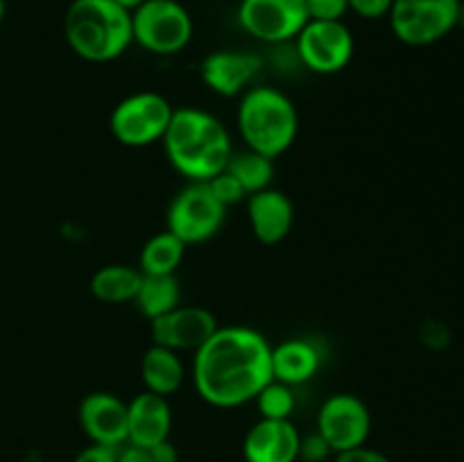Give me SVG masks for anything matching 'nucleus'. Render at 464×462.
I'll list each match as a JSON object with an SVG mask.
<instances>
[{"mask_svg":"<svg viewBox=\"0 0 464 462\" xmlns=\"http://www.w3.org/2000/svg\"><path fill=\"white\" fill-rule=\"evenodd\" d=\"M272 379V344L249 326H218L195 351V390L213 408L245 406Z\"/></svg>","mask_w":464,"mask_h":462,"instance_id":"1","label":"nucleus"},{"mask_svg":"<svg viewBox=\"0 0 464 462\" xmlns=\"http://www.w3.org/2000/svg\"><path fill=\"white\" fill-rule=\"evenodd\" d=\"M161 140L170 166L190 181L213 179L234 154L220 118L195 107L175 109Z\"/></svg>","mask_w":464,"mask_h":462,"instance_id":"2","label":"nucleus"},{"mask_svg":"<svg viewBox=\"0 0 464 462\" xmlns=\"http://www.w3.org/2000/svg\"><path fill=\"white\" fill-rule=\"evenodd\" d=\"M63 36L84 62H113L134 43L131 12L113 0H72L63 16Z\"/></svg>","mask_w":464,"mask_h":462,"instance_id":"3","label":"nucleus"},{"mask_svg":"<svg viewBox=\"0 0 464 462\" xmlns=\"http://www.w3.org/2000/svg\"><path fill=\"white\" fill-rule=\"evenodd\" d=\"M236 122L247 149L272 161L293 148L299 131V113L293 100L275 86H252L245 91Z\"/></svg>","mask_w":464,"mask_h":462,"instance_id":"4","label":"nucleus"},{"mask_svg":"<svg viewBox=\"0 0 464 462\" xmlns=\"http://www.w3.org/2000/svg\"><path fill=\"white\" fill-rule=\"evenodd\" d=\"M193 18L179 0H143L131 12L134 43L159 57L181 53L193 39Z\"/></svg>","mask_w":464,"mask_h":462,"instance_id":"5","label":"nucleus"},{"mask_svg":"<svg viewBox=\"0 0 464 462\" xmlns=\"http://www.w3.org/2000/svg\"><path fill=\"white\" fill-rule=\"evenodd\" d=\"M460 5V0H394L390 27L401 43L426 48L456 30Z\"/></svg>","mask_w":464,"mask_h":462,"instance_id":"6","label":"nucleus"},{"mask_svg":"<svg viewBox=\"0 0 464 462\" xmlns=\"http://www.w3.org/2000/svg\"><path fill=\"white\" fill-rule=\"evenodd\" d=\"M172 107L161 93L154 91H140L122 98L113 107L109 127L113 139L127 148H148L163 139L170 122Z\"/></svg>","mask_w":464,"mask_h":462,"instance_id":"7","label":"nucleus"},{"mask_svg":"<svg viewBox=\"0 0 464 462\" xmlns=\"http://www.w3.org/2000/svg\"><path fill=\"white\" fill-rule=\"evenodd\" d=\"M227 208L213 197L207 181H190L168 208V231L186 245L207 243L225 225Z\"/></svg>","mask_w":464,"mask_h":462,"instance_id":"8","label":"nucleus"},{"mask_svg":"<svg viewBox=\"0 0 464 462\" xmlns=\"http://www.w3.org/2000/svg\"><path fill=\"white\" fill-rule=\"evenodd\" d=\"M297 57L317 75H335L344 71L353 57L352 30L343 21H308L297 36Z\"/></svg>","mask_w":464,"mask_h":462,"instance_id":"9","label":"nucleus"},{"mask_svg":"<svg viewBox=\"0 0 464 462\" xmlns=\"http://www.w3.org/2000/svg\"><path fill=\"white\" fill-rule=\"evenodd\" d=\"M238 23L249 36L266 43L295 41L308 23L306 0H240Z\"/></svg>","mask_w":464,"mask_h":462,"instance_id":"10","label":"nucleus"},{"mask_svg":"<svg viewBox=\"0 0 464 462\" xmlns=\"http://www.w3.org/2000/svg\"><path fill=\"white\" fill-rule=\"evenodd\" d=\"M317 433L329 442L334 453L362 447L370 438L372 415L361 397L352 392H335L320 406Z\"/></svg>","mask_w":464,"mask_h":462,"instance_id":"11","label":"nucleus"},{"mask_svg":"<svg viewBox=\"0 0 464 462\" xmlns=\"http://www.w3.org/2000/svg\"><path fill=\"white\" fill-rule=\"evenodd\" d=\"M218 320L204 306H177L175 311L150 320L152 342L172 351H198L218 331Z\"/></svg>","mask_w":464,"mask_h":462,"instance_id":"12","label":"nucleus"},{"mask_svg":"<svg viewBox=\"0 0 464 462\" xmlns=\"http://www.w3.org/2000/svg\"><path fill=\"white\" fill-rule=\"evenodd\" d=\"M263 71V57L249 50H216L207 54L199 66V75L220 98H236L247 91V84L256 80Z\"/></svg>","mask_w":464,"mask_h":462,"instance_id":"13","label":"nucleus"},{"mask_svg":"<svg viewBox=\"0 0 464 462\" xmlns=\"http://www.w3.org/2000/svg\"><path fill=\"white\" fill-rule=\"evenodd\" d=\"M82 430L93 444H127V401L113 392H91L77 410Z\"/></svg>","mask_w":464,"mask_h":462,"instance_id":"14","label":"nucleus"},{"mask_svg":"<svg viewBox=\"0 0 464 462\" xmlns=\"http://www.w3.org/2000/svg\"><path fill=\"white\" fill-rule=\"evenodd\" d=\"M302 433L290 419H258L243 439L245 462H297Z\"/></svg>","mask_w":464,"mask_h":462,"instance_id":"15","label":"nucleus"},{"mask_svg":"<svg viewBox=\"0 0 464 462\" xmlns=\"http://www.w3.org/2000/svg\"><path fill=\"white\" fill-rule=\"evenodd\" d=\"M172 410L168 397L143 390L127 401V444L150 448L170 438Z\"/></svg>","mask_w":464,"mask_h":462,"instance_id":"16","label":"nucleus"},{"mask_svg":"<svg viewBox=\"0 0 464 462\" xmlns=\"http://www.w3.org/2000/svg\"><path fill=\"white\" fill-rule=\"evenodd\" d=\"M247 220L258 243L279 245L293 229V199L272 186L247 195Z\"/></svg>","mask_w":464,"mask_h":462,"instance_id":"17","label":"nucleus"},{"mask_svg":"<svg viewBox=\"0 0 464 462\" xmlns=\"http://www.w3.org/2000/svg\"><path fill=\"white\" fill-rule=\"evenodd\" d=\"M324 362L320 342L311 338H290L272 347V376L285 385L311 380Z\"/></svg>","mask_w":464,"mask_h":462,"instance_id":"18","label":"nucleus"},{"mask_svg":"<svg viewBox=\"0 0 464 462\" xmlns=\"http://www.w3.org/2000/svg\"><path fill=\"white\" fill-rule=\"evenodd\" d=\"M184 362L172 349L152 344L140 358V379L148 392L170 397L184 383Z\"/></svg>","mask_w":464,"mask_h":462,"instance_id":"19","label":"nucleus"},{"mask_svg":"<svg viewBox=\"0 0 464 462\" xmlns=\"http://www.w3.org/2000/svg\"><path fill=\"white\" fill-rule=\"evenodd\" d=\"M143 281V272L139 267L111 263L104 265L91 276V293L102 303L134 302L136 293Z\"/></svg>","mask_w":464,"mask_h":462,"instance_id":"20","label":"nucleus"},{"mask_svg":"<svg viewBox=\"0 0 464 462\" xmlns=\"http://www.w3.org/2000/svg\"><path fill=\"white\" fill-rule=\"evenodd\" d=\"M181 288L175 274H143L134 303L148 320L161 317L179 306Z\"/></svg>","mask_w":464,"mask_h":462,"instance_id":"21","label":"nucleus"},{"mask_svg":"<svg viewBox=\"0 0 464 462\" xmlns=\"http://www.w3.org/2000/svg\"><path fill=\"white\" fill-rule=\"evenodd\" d=\"M188 245L170 231H159L140 249V272L143 274H175L184 261Z\"/></svg>","mask_w":464,"mask_h":462,"instance_id":"22","label":"nucleus"},{"mask_svg":"<svg viewBox=\"0 0 464 462\" xmlns=\"http://www.w3.org/2000/svg\"><path fill=\"white\" fill-rule=\"evenodd\" d=\"M225 170L238 179L245 193L252 195L263 188H270L272 177H275V161L263 157V154L252 152V149H245V152L231 154Z\"/></svg>","mask_w":464,"mask_h":462,"instance_id":"23","label":"nucleus"},{"mask_svg":"<svg viewBox=\"0 0 464 462\" xmlns=\"http://www.w3.org/2000/svg\"><path fill=\"white\" fill-rule=\"evenodd\" d=\"M254 401H256L258 412H261V419H290V415L295 412L293 385L272 379Z\"/></svg>","mask_w":464,"mask_h":462,"instance_id":"24","label":"nucleus"},{"mask_svg":"<svg viewBox=\"0 0 464 462\" xmlns=\"http://www.w3.org/2000/svg\"><path fill=\"white\" fill-rule=\"evenodd\" d=\"M207 184H208V188H211L213 197H216L225 208H229V207H234V204L247 199V193H245L243 186L238 184V179H236L234 175H229L227 170H222L220 175H216L213 179H208Z\"/></svg>","mask_w":464,"mask_h":462,"instance_id":"25","label":"nucleus"},{"mask_svg":"<svg viewBox=\"0 0 464 462\" xmlns=\"http://www.w3.org/2000/svg\"><path fill=\"white\" fill-rule=\"evenodd\" d=\"M308 21H343L349 12L347 0H306Z\"/></svg>","mask_w":464,"mask_h":462,"instance_id":"26","label":"nucleus"},{"mask_svg":"<svg viewBox=\"0 0 464 462\" xmlns=\"http://www.w3.org/2000/svg\"><path fill=\"white\" fill-rule=\"evenodd\" d=\"M334 456V448L329 447V442L317 430L304 435L302 442H299V460L304 462H326Z\"/></svg>","mask_w":464,"mask_h":462,"instance_id":"27","label":"nucleus"},{"mask_svg":"<svg viewBox=\"0 0 464 462\" xmlns=\"http://www.w3.org/2000/svg\"><path fill=\"white\" fill-rule=\"evenodd\" d=\"M349 12L358 14L361 18H367V21H379V18H385L392 9L394 0H347Z\"/></svg>","mask_w":464,"mask_h":462,"instance_id":"28","label":"nucleus"},{"mask_svg":"<svg viewBox=\"0 0 464 462\" xmlns=\"http://www.w3.org/2000/svg\"><path fill=\"white\" fill-rule=\"evenodd\" d=\"M421 342L429 349H447L451 344V331L440 320H429L421 326Z\"/></svg>","mask_w":464,"mask_h":462,"instance_id":"29","label":"nucleus"},{"mask_svg":"<svg viewBox=\"0 0 464 462\" xmlns=\"http://www.w3.org/2000/svg\"><path fill=\"white\" fill-rule=\"evenodd\" d=\"M334 462H392L383 451H376L370 447H353L347 451H340L334 456Z\"/></svg>","mask_w":464,"mask_h":462,"instance_id":"30","label":"nucleus"},{"mask_svg":"<svg viewBox=\"0 0 464 462\" xmlns=\"http://www.w3.org/2000/svg\"><path fill=\"white\" fill-rule=\"evenodd\" d=\"M118 448L121 447H107V444L91 442L89 447L77 453L72 462H116Z\"/></svg>","mask_w":464,"mask_h":462,"instance_id":"31","label":"nucleus"},{"mask_svg":"<svg viewBox=\"0 0 464 462\" xmlns=\"http://www.w3.org/2000/svg\"><path fill=\"white\" fill-rule=\"evenodd\" d=\"M148 451L154 462H179V453H177V447L170 442V438L154 444V447H150Z\"/></svg>","mask_w":464,"mask_h":462,"instance_id":"32","label":"nucleus"},{"mask_svg":"<svg viewBox=\"0 0 464 462\" xmlns=\"http://www.w3.org/2000/svg\"><path fill=\"white\" fill-rule=\"evenodd\" d=\"M116 462H154L152 456H150L148 448L134 447V444H122L118 448Z\"/></svg>","mask_w":464,"mask_h":462,"instance_id":"33","label":"nucleus"},{"mask_svg":"<svg viewBox=\"0 0 464 462\" xmlns=\"http://www.w3.org/2000/svg\"><path fill=\"white\" fill-rule=\"evenodd\" d=\"M113 3H118V5H121V7H125V9H130V12H134V9L139 7V5L143 3V0H113Z\"/></svg>","mask_w":464,"mask_h":462,"instance_id":"34","label":"nucleus"},{"mask_svg":"<svg viewBox=\"0 0 464 462\" xmlns=\"http://www.w3.org/2000/svg\"><path fill=\"white\" fill-rule=\"evenodd\" d=\"M5 18V0H0V21Z\"/></svg>","mask_w":464,"mask_h":462,"instance_id":"35","label":"nucleus"},{"mask_svg":"<svg viewBox=\"0 0 464 462\" xmlns=\"http://www.w3.org/2000/svg\"><path fill=\"white\" fill-rule=\"evenodd\" d=\"M460 3H464V0H460Z\"/></svg>","mask_w":464,"mask_h":462,"instance_id":"36","label":"nucleus"}]
</instances>
